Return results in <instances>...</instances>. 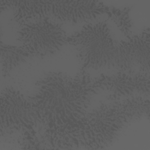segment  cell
I'll return each mask as SVG.
<instances>
[{
	"instance_id": "6da1fadb",
	"label": "cell",
	"mask_w": 150,
	"mask_h": 150,
	"mask_svg": "<svg viewBox=\"0 0 150 150\" xmlns=\"http://www.w3.org/2000/svg\"><path fill=\"white\" fill-rule=\"evenodd\" d=\"M37 90L29 98L48 129L63 130L86 115L93 96L99 91L84 72L72 78L60 71L45 74L36 83Z\"/></svg>"
},
{
	"instance_id": "7a4b0ae2",
	"label": "cell",
	"mask_w": 150,
	"mask_h": 150,
	"mask_svg": "<svg viewBox=\"0 0 150 150\" xmlns=\"http://www.w3.org/2000/svg\"><path fill=\"white\" fill-rule=\"evenodd\" d=\"M2 11L11 8L16 22L46 18L79 23L107 13L108 8L97 1H0Z\"/></svg>"
},
{
	"instance_id": "3957f363",
	"label": "cell",
	"mask_w": 150,
	"mask_h": 150,
	"mask_svg": "<svg viewBox=\"0 0 150 150\" xmlns=\"http://www.w3.org/2000/svg\"><path fill=\"white\" fill-rule=\"evenodd\" d=\"M126 124L113 101L101 103L77 124L65 130L68 146L83 145L100 148L111 144Z\"/></svg>"
},
{
	"instance_id": "277c9868",
	"label": "cell",
	"mask_w": 150,
	"mask_h": 150,
	"mask_svg": "<svg viewBox=\"0 0 150 150\" xmlns=\"http://www.w3.org/2000/svg\"><path fill=\"white\" fill-rule=\"evenodd\" d=\"M67 42L75 48L83 69L98 70L114 67L117 43L105 22L85 25L67 37Z\"/></svg>"
},
{
	"instance_id": "5b68a950",
	"label": "cell",
	"mask_w": 150,
	"mask_h": 150,
	"mask_svg": "<svg viewBox=\"0 0 150 150\" xmlns=\"http://www.w3.org/2000/svg\"><path fill=\"white\" fill-rule=\"evenodd\" d=\"M67 39L62 26L46 18L21 22L18 31V40L30 56H52L67 43Z\"/></svg>"
},
{
	"instance_id": "8992f818",
	"label": "cell",
	"mask_w": 150,
	"mask_h": 150,
	"mask_svg": "<svg viewBox=\"0 0 150 150\" xmlns=\"http://www.w3.org/2000/svg\"><path fill=\"white\" fill-rule=\"evenodd\" d=\"M42 122L40 116L30 100L19 91L5 88L1 96V131L26 129Z\"/></svg>"
},
{
	"instance_id": "52a82bcc",
	"label": "cell",
	"mask_w": 150,
	"mask_h": 150,
	"mask_svg": "<svg viewBox=\"0 0 150 150\" xmlns=\"http://www.w3.org/2000/svg\"><path fill=\"white\" fill-rule=\"evenodd\" d=\"M94 84L99 90L110 92L111 100L132 96L149 97V74L120 71L111 76L103 75L94 81Z\"/></svg>"
},
{
	"instance_id": "ba28073f",
	"label": "cell",
	"mask_w": 150,
	"mask_h": 150,
	"mask_svg": "<svg viewBox=\"0 0 150 150\" xmlns=\"http://www.w3.org/2000/svg\"><path fill=\"white\" fill-rule=\"evenodd\" d=\"M130 54L141 73H149V29L147 28L141 34L129 36L126 40Z\"/></svg>"
},
{
	"instance_id": "9c48e42d",
	"label": "cell",
	"mask_w": 150,
	"mask_h": 150,
	"mask_svg": "<svg viewBox=\"0 0 150 150\" xmlns=\"http://www.w3.org/2000/svg\"><path fill=\"white\" fill-rule=\"evenodd\" d=\"M112 101L116 104L126 124L144 117H149V97L132 96Z\"/></svg>"
},
{
	"instance_id": "30bf717a",
	"label": "cell",
	"mask_w": 150,
	"mask_h": 150,
	"mask_svg": "<svg viewBox=\"0 0 150 150\" xmlns=\"http://www.w3.org/2000/svg\"><path fill=\"white\" fill-rule=\"evenodd\" d=\"M30 56L22 46L1 43V61L2 74L6 76L16 67L25 62Z\"/></svg>"
},
{
	"instance_id": "8fae6325",
	"label": "cell",
	"mask_w": 150,
	"mask_h": 150,
	"mask_svg": "<svg viewBox=\"0 0 150 150\" xmlns=\"http://www.w3.org/2000/svg\"><path fill=\"white\" fill-rule=\"evenodd\" d=\"M129 11V8H128L122 10L108 8V11L107 13L121 31L128 38L131 36V28L132 27L128 14Z\"/></svg>"
}]
</instances>
